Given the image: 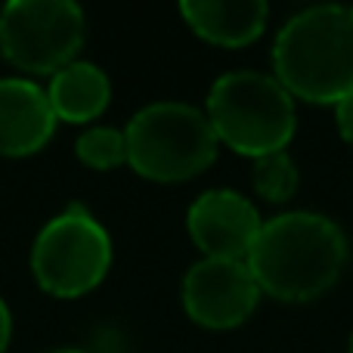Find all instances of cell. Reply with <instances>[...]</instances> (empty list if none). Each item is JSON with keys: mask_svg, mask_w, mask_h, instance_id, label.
<instances>
[{"mask_svg": "<svg viewBox=\"0 0 353 353\" xmlns=\"http://www.w3.org/2000/svg\"><path fill=\"white\" fill-rule=\"evenodd\" d=\"M205 115L217 140L248 159L285 152L298 128L294 97L276 74L254 68L220 74L208 90Z\"/></svg>", "mask_w": 353, "mask_h": 353, "instance_id": "obj_3", "label": "cell"}, {"mask_svg": "<svg viewBox=\"0 0 353 353\" xmlns=\"http://www.w3.org/2000/svg\"><path fill=\"white\" fill-rule=\"evenodd\" d=\"M273 68L292 97L338 105L353 93V6L316 3L294 12L273 41Z\"/></svg>", "mask_w": 353, "mask_h": 353, "instance_id": "obj_2", "label": "cell"}, {"mask_svg": "<svg viewBox=\"0 0 353 353\" xmlns=\"http://www.w3.org/2000/svg\"><path fill=\"white\" fill-rule=\"evenodd\" d=\"M251 183H254V192L267 201H288L298 192L301 171L294 165V159L288 152H270L254 159V171H251Z\"/></svg>", "mask_w": 353, "mask_h": 353, "instance_id": "obj_13", "label": "cell"}, {"mask_svg": "<svg viewBox=\"0 0 353 353\" xmlns=\"http://www.w3.org/2000/svg\"><path fill=\"white\" fill-rule=\"evenodd\" d=\"M335 124H338V130H341L344 143L353 149V93L335 105Z\"/></svg>", "mask_w": 353, "mask_h": 353, "instance_id": "obj_14", "label": "cell"}, {"mask_svg": "<svg viewBox=\"0 0 353 353\" xmlns=\"http://www.w3.org/2000/svg\"><path fill=\"white\" fill-rule=\"evenodd\" d=\"M347 254V236L332 217L285 211L263 220L245 263L263 294L301 304L325 294L341 279Z\"/></svg>", "mask_w": 353, "mask_h": 353, "instance_id": "obj_1", "label": "cell"}, {"mask_svg": "<svg viewBox=\"0 0 353 353\" xmlns=\"http://www.w3.org/2000/svg\"><path fill=\"white\" fill-rule=\"evenodd\" d=\"M112 236L81 205L65 208L41 226L31 245V273L53 298H81L105 279Z\"/></svg>", "mask_w": 353, "mask_h": 353, "instance_id": "obj_5", "label": "cell"}, {"mask_svg": "<svg viewBox=\"0 0 353 353\" xmlns=\"http://www.w3.org/2000/svg\"><path fill=\"white\" fill-rule=\"evenodd\" d=\"M47 353H87V350H81V347H56V350H47Z\"/></svg>", "mask_w": 353, "mask_h": 353, "instance_id": "obj_16", "label": "cell"}, {"mask_svg": "<svg viewBox=\"0 0 353 353\" xmlns=\"http://www.w3.org/2000/svg\"><path fill=\"white\" fill-rule=\"evenodd\" d=\"M74 155L84 161L87 168L97 171H112V168L128 165V140H124L121 128H109V124H90L78 134L74 140Z\"/></svg>", "mask_w": 353, "mask_h": 353, "instance_id": "obj_12", "label": "cell"}, {"mask_svg": "<svg viewBox=\"0 0 353 353\" xmlns=\"http://www.w3.org/2000/svg\"><path fill=\"white\" fill-rule=\"evenodd\" d=\"M180 16L205 41L220 47H245L263 34L270 6L263 0H183Z\"/></svg>", "mask_w": 353, "mask_h": 353, "instance_id": "obj_10", "label": "cell"}, {"mask_svg": "<svg viewBox=\"0 0 353 353\" xmlns=\"http://www.w3.org/2000/svg\"><path fill=\"white\" fill-rule=\"evenodd\" d=\"M261 285L245 261L201 257L183 276V307L205 329H236L254 313Z\"/></svg>", "mask_w": 353, "mask_h": 353, "instance_id": "obj_7", "label": "cell"}, {"mask_svg": "<svg viewBox=\"0 0 353 353\" xmlns=\"http://www.w3.org/2000/svg\"><path fill=\"white\" fill-rule=\"evenodd\" d=\"M47 99L59 121L87 124L105 112L112 99V81L97 62L74 59L50 74Z\"/></svg>", "mask_w": 353, "mask_h": 353, "instance_id": "obj_11", "label": "cell"}, {"mask_svg": "<svg viewBox=\"0 0 353 353\" xmlns=\"http://www.w3.org/2000/svg\"><path fill=\"white\" fill-rule=\"evenodd\" d=\"M10 338H12V313L6 307V301L0 298V353L10 347Z\"/></svg>", "mask_w": 353, "mask_h": 353, "instance_id": "obj_15", "label": "cell"}, {"mask_svg": "<svg viewBox=\"0 0 353 353\" xmlns=\"http://www.w3.org/2000/svg\"><path fill=\"white\" fill-rule=\"evenodd\" d=\"M347 353H353V332H350V344H347Z\"/></svg>", "mask_w": 353, "mask_h": 353, "instance_id": "obj_17", "label": "cell"}, {"mask_svg": "<svg viewBox=\"0 0 353 353\" xmlns=\"http://www.w3.org/2000/svg\"><path fill=\"white\" fill-rule=\"evenodd\" d=\"M47 87L28 78H0V155L22 159L41 152L56 130Z\"/></svg>", "mask_w": 353, "mask_h": 353, "instance_id": "obj_9", "label": "cell"}, {"mask_svg": "<svg viewBox=\"0 0 353 353\" xmlns=\"http://www.w3.org/2000/svg\"><path fill=\"white\" fill-rule=\"evenodd\" d=\"M128 165L146 180L180 183L217 159V134L205 109L183 99H159L134 112L124 128Z\"/></svg>", "mask_w": 353, "mask_h": 353, "instance_id": "obj_4", "label": "cell"}, {"mask_svg": "<svg viewBox=\"0 0 353 353\" xmlns=\"http://www.w3.org/2000/svg\"><path fill=\"white\" fill-rule=\"evenodd\" d=\"M87 16L74 0H10L0 10V56L28 74H53L78 59Z\"/></svg>", "mask_w": 353, "mask_h": 353, "instance_id": "obj_6", "label": "cell"}, {"mask_svg": "<svg viewBox=\"0 0 353 353\" xmlns=\"http://www.w3.org/2000/svg\"><path fill=\"white\" fill-rule=\"evenodd\" d=\"M186 226L205 257L245 261L263 220L251 199H245L236 189H205L189 205Z\"/></svg>", "mask_w": 353, "mask_h": 353, "instance_id": "obj_8", "label": "cell"}]
</instances>
